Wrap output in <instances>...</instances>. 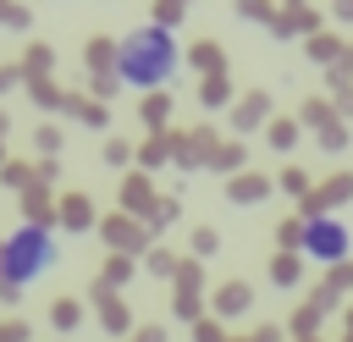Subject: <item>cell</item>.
<instances>
[{
	"label": "cell",
	"mask_w": 353,
	"mask_h": 342,
	"mask_svg": "<svg viewBox=\"0 0 353 342\" xmlns=\"http://www.w3.org/2000/svg\"><path fill=\"white\" fill-rule=\"evenodd\" d=\"M50 265H55V243H50V232H44V226H22L11 243H0V292L17 298V287L39 281Z\"/></svg>",
	"instance_id": "obj_1"
},
{
	"label": "cell",
	"mask_w": 353,
	"mask_h": 342,
	"mask_svg": "<svg viewBox=\"0 0 353 342\" xmlns=\"http://www.w3.org/2000/svg\"><path fill=\"white\" fill-rule=\"evenodd\" d=\"M116 66H121V77L127 83H165L171 72H176V44H171V33L165 28H138L121 50H116Z\"/></svg>",
	"instance_id": "obj_2"
},
{
	"label": "cell",
	"mask_w": 353,
	"mask_h": 342,
	"mask_svg": "<svg viewBox=\"0 0 353 342\" xmlns=\"http://www.w3.org/2000/svg\"><path fill=\"white\" fill-rule=\"evenodd\" d=\"M303 248L314 259H342L347 254V226L342 221H309L303 226Z\"/></svg>",
	"instance_id": "obj_3"
},
{
	"label": "cell",
	"mask_w": 353,
	"mask_h": 342,
	"mask_svg": "<svg viewBox=\"0 0 353 342\" xmlns=\"http://www.w3.org/2000/svg\"><path fill=\"white\" fill-rule=\"evenodd\" d=\"M61 221H66V226H88V199H83V193H66V199H61Z\"/></svg>",
	"instance_id": "obj_4"
},
{
	"label": "cell",
	"mask_w": 353,
	"mask_h": 342,
	"mask_svg": "<svg viewBox=\"0 0 353 342\" xmlns=\"http://www.w3.org/2000/svg\"><path fill=\"white\" fill-rule=\"evenodd\" d=\"M165 110H171V99H165V94H149V99H143V110H138V116H143V121H149V127H160V121H165Z\"/></svg>",
	"instance_id": "obj_5"
},
{
	"label": "cell",
	"mask_w": 353,
	"mask_h": 342,
	"mask_svg": "<svg viewBox=\"0 0 353 342\" xmlns=\"http://www.w3.org/2000/svg\"><path fill=\"white\" fill-rule=\"evenodd\" d=\"M221 309H226V314H232V309H248V287H243V281H226V287H221Z\"/></svg>",
	"instance_id": "obj_6"
},
{
	"label": "cell",
	"mask_w": 353,
	"mask_h": 342,
	"mask_svg": "<svg viewBox=\"0 0 353 342\" xmlns=\"http://www.w3.org/2000/svg\"><path fill=\"white\" fill-rule=\"evenodd\" d=\"M99 314H105V325H127V309H121V303H116L105 287H99Z\"/></svg>",
	"instance_id": "obj_7"
},
{
	"label": "cell",
	"mask_w": 353,
	"mask_h": 342,
	"mask_svg": "<svg viewBox=\"0 0 353 342\" xmlns=\"http://www.w3.org/2000/svg\"><path fill=\"white\" fill-rule=\"evenodd\" d=\"M270 276H276V281H298V259H292V254H281V259L270 265Z\"/></svg>",
	"instance_id": "obj_8"
},
{
	"label": "cell",
	"mask_w": 353,
	"mask_h": 342,
	"mask_svg": "<svg viewBox=\"0 0 353 342\" xmlns=\"http://www.w3.org/2000/svg\"><path fill=\"white\" fill-rule=\"evenodd\" d=\"M265 193V182L259 177H248V182H232V199H259Z\"/></svg>",
	"instance_id": "obj_9"
},
{
	"label": "cell",
	"mask_w": 353,
	"mask_h": 342,
	"mask_svg": "<svg viewBox=\"0 0 353 342\" xmlns=\"http://www.w3.org/2000/svg\"><path fill=\"white\" fill-rule=\"evenodd\" d=\"M105 237H116V243H138V232H132L127 221H105Z\"/></svg>",
	"instance_id": "obj_10"
},
{
	"label": "cell",
	"mask_w": 353,
	"mask_h": 342,
	"mask_svg": "<svg viewBox=\"0 0 353 342\" xmlns=\"http://www.w3.org/2000/svg\"><path fill=\"white\" fill-rule=\"evenodd\" d=\"M88 61L105 72V61H110V44H105V39H94V44H88Z\"/></svg>",
	"instance_id": "obj_11"
},
{
	"label": "cell",
	"mask_w": 353,
	"mask_h": 342,
	"mask_svg": "<svg viewBox=\"0 0 353 342\" xmlns=\"http://www.w3.org/2000/svg\"><path fill=\"white\" fill-rule=\"evenodd\" d=\"M55 325H61V331L77 325V303H55Z\"/></svg>",
	"instance_id": "obj_12"
},
{
	"label": "cell",
	"mask_w": 353,
	"mask_h": 342,
	"mask_svg": "<svg viewBox=\"0 0 353 342\" xmlns=\"http://www.w3.org/2000/svg\"><path fill=\"white\" fill-rule=\"evenodd\" d=\"M143 199H149V193H143V182H132V188H127V204H132V210H149Z\"/></svg>",
	"instance_id": "obj_13"
}]
</instances>
